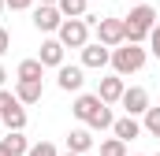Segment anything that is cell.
Wrapping results in <instances>:
<instances>
[{"label":"cell","instance_id":"6da1fadb","mask_svg":"<svg viewBox=\"0 0 160 156\" xmlns=\"http://www.w3.org/2000/svg\"><path fill=\"white\" fill-rule=\"evenodd\" d=\"M153 26H157V7H149L145 0L134 4L130 15L123 19V34H127V41H134V45L149 41V30H153Z\"/></svg>","mask_w":160,"mask_h":156},{"label":"cell","instance_id":"7a4b0ae2","mask_svg":"<svg viewBox=\"0 0 160 156\" xmlns=\"http://www.w3.org/2000/svg\"><path fill=\"white\" fill-rule=\"evenodd\" d=\"M145 60H149V48H142V45H134V41H123L112 48V67H116V75H138L142 67H145Z\"/></svg>","mask_w":160,"mask_h":156},{"label":"cell","instance_id":"3957f363","mask_svg":"<svg viewBox=\"0 0 160 156\" xmlns=\"http://www.w3.org/2000/svg\"><path fill=\"white\" fill-rule=\"evenodd\" d=\"M56 37L63 41V48H82V45L89 41V22H86V15H82V19H63L60 30H56Z\"/></svg>","mask_w":160,"mask_h":156},{"label":"cell","instance_id":"277c9868","mask_svg":"<svg viewBox=\"0 0 160 156\" xmlns=\"http://www.w3.org/2000/svg\"><path fill=\"white\" fill-rule=\"evenodd\" d=\"M93 34H97L101 45H108V48H116V45L127 41V34H123V19H97V22H93Z\"/></svg>","mask_w":160,"mask_h":156},{"label":"cell","instance_id":"5b68a950","mask_svg":"<svg viewBox=\"0 0 160 156\" xmlns=\"http://www.w3.org/2000/svg\"><path fill=\"white\" fill-rule=\"evenodd\" d=\"M119 104H123L127 115H145V112H149V89H145V85H130V89H123Z\"/></svg>","mask_w":160,"mask_h":156},{"label":"cell","instance_id":"8992f818","mask_svg":"<svg viewBox=\"0 0 160 156\" xmlns=\"http://www.w3.org/2000/svg\"><path fill=\"white\" fill-rule=\"evenodd\" d=\"M60 22H63V11H60L56 4H38V7H34V26H38L41 34H56Z\"/></svg>","mask_w":160,"mask_h":156},{"label":"cell","instance_id":"52a82bcc","mask_svg":"<svg viewBox=\"0 0 160 156\" xmlns=\"http://www.w3.org/2000/svg\"><path fill=\"white\" fill-rule=\"evenodd\" d=\"M108 63H112V48H108V45H101V41H86V45H82V67L101 71V67H108Z\"/></svg>","mask_w":160,"mask_h":156},{"label":"cell","instance_id":"ba28073f","mask_svg":"<svg viewBox=\"0 0 160 156\" xmlns=\"http://www.w3.org/2000/svg\"><path fill=\"white\" fill-rule=\"evenodd\" d=\"M82 82H86V67H67V63H60L56 67V85L63 89V93H82Z\"/></svg>","mask_w":160,"mask_h":156},{"label":"cell","instance_id":"9c48e42d","mask_svg":"<svg viewBox=\"0 0 160 156\" xmlns=\"http://www.w3.org/2000/svg\"><path fill=\"white\" fill-rule=\"evenodd\" d=\"M123 89H127V85H123V75H116V71H112L108 78H101V85H97V97H101L104 104H119Z\"/></svg>","mask_w":160,"mask_h":156},{"label":"cell","instance_id":"30bf717a","mask_svg":"<svg viewBox=\"0 0 160 156\" xmlns=\"http://www.w3.org/2000/svg\"><path fill=\"white\" fill-rule=\"evenodd\" d=\"M101 104H104V100H101L97 93H78V97H75V104H71V115L78 119V123H89V115H93Z\"/></svg>","mask_w":160,"mask_h":156},{"label":"cell","instance_id":"8fae6325","mask_svg":"<svg viewBox=\"0 0 160 156\" xmlns=\"http://www.w3.org/2000/svg\"><path fill=\"white\" fill-rule=\"evenodd\" d=\"M63 52H67V48H63V41H60V37H45V41H41L38 60L45 63V67H60V63H63Z\"/></svg>","mask_w":160,"mask_h":156},{"label":"cell","instance_id":"7c38bea8","mask_svg":"<svg viewBox=\"0 0 160 156\" xmlns=\"http://www.w3.org/2000/svg\"><path fill=\"white\" fill-rule=\"evenodd\" d=\"M41 93H45L41 78H19V82H15V97H19L22 104H38Z\"/></svg>","mask_w":160,"mask_h":156},{"label":"cell","instance_id":"4fadbf2b","mask_svg":"<svg viewBox=\"0 0 160 156\" xmlns=\"http://www.w3.org/2000/svg\"><path fill=\"white\" fill-rule=\"evenodd\" d=\"M67 149L86 156L89 149H93V130H89V126H75V130L67 134Z\"/></svg>","mask_w":160,"mask_h":156},{"label":"cell","instance_id":"5bb4252c","mask_svg":"<svg viewBox=\"0 0 160 156\" xmlns=\"http://www.w3.org/2000/svg\"><path fill=\"white\" fill-rule=\"evenodd\" d=\"M112 134L116 138H123V141H134L138 134H142V123H138V115H123L112 123Z\"/></svg>","mask_w":160,"mask_h":156},{"label":"cell","instance_id":"9a60e30c","mask_svg":"<svg viewBox=\"0 0 160 156\" xmlns=\"http://www.w3.org/2000/svg\"><path fill=\"white\" fill-rule=\"evenodd\" d=\"M0 119H4V126H8V130H26V104L19 100L15 108H8Z\"/></svg>","mask_w":160,"mask_h":156},{"label":"cell","instance_id":"2e32d148","mask_svg":"<svg viewBox=\"0 0 160 156\" xmlns=\"http://www.w3.org/2000/svg\"><path fill=\"white\" fill-rule=\"evenodd\" d=\"M112 123H116V115H112V104H101L93 115H89V130H112Z\"/></svg>","mask_w":160,"mask_h":156},{"label":"cell","instance_id":"e0dca14e","mask_svg":"<svg viewBox=\"0 0 160 156\" xmlns=\"http://www.w3.org/2000/svg\"><path fill=\"white\" fill-rule=\"evenodd\" d=\"M4 145H8V153H11V156H26V153H30V141H26L22 130H8Z\"/></svg>","mask_w":160,"mask_h":156},{"label":"cell","instance_id":"ac0fdd59","mask_svg":"<svg viewBox=\"0 0 160 156\" xmlns=\"http://www.w3.org/2000/svg\"><path fill=\"white\" fill-rule=\"evenodd\" d=\"M15 78H45V63H41L38 56H34V60H22V63L15 67Z\"/></svg>","mask_w":160,"mask_h":156},{"label":"cell","instance_id":"d6986e66","mask_svg":"<svg viewBox=\"0 0 160 156\" xmlns=\"http://www.w3.org/2000/svg\"><path fill=\"white\" fill-rule=\"evenodd\" d=\"M56 7L63 11V19H82V15H86V7H89V0H60Z\"/></svg>","mask_w":160,"mask_h":156},{"label":"cell","instance_id":"ffe728a7","mask_svg":"<svg viewBox=\"0 0 160 156\" xmlns=\"http://www.w3.org/2000/svg\"><path fill=\"white\" fill-rule=\"evenodd\" d=\"M101 156H130V153H127V141L123 138H104L101 141Z\"/></svg>","mask_w":160,"mask_h":156},{"label":"cell","instance_id":"44dd1931","mask_svg":"<svg viewBox=\"0 0 160 156\" xmlns=\"http://www.w3.org/2000/svg\"><path fill=\"white\" fill-rule=\"evenodd\" d=\"M142 126H145L153 138H160V108H153V104H149V112H145V123H142Z\"/></svg>","mask_w":160,"mask_h":156},{"label":"cell","instance_id":"7402d4cb","mask_svg":"<svg viewBox=\"0 0 160 156\" xmlns=\"http://www.w3.org/2000/svg\"><path fill=\"white\" fill-rule=\"evenodd\" d=\"M26 156H60V149H56L52 141H38V145H30Z\"/></svg>","mask_w":160,"mask_h":156},{"label":"cell","instance_id":"603a6c76","mask_svg":"<svg viewBox=\"0 0 160 156\" xmlns=\"http://www.w3.org/2000/svg\"><path fill=\"white\" fill-rule=\"evenodd\" d=\"M15 104H19V97H15V93H8V89H0V115H4L8 108H15Z\"/></svg>","mask_w":160,"mask_h":156},{"label":"cell","instance_id":"cb8c5ba5","mask_svg":"<svg viewBox=\"0 0 160 156\" xmlns=\"http://www.w3.org/2000/svg\"><path fill=\"white\" fill-rule=\"evenodd\" d=\"M149 52H153V56L160 60V22L153 26V30H149Z\"/></svg>","mask_w":160,"mask_h":156},{"label":"cell","instance_id":"d4e9b609","mask_svg":"<svg viewBox=\"0 0 160 156\" xmlns=\"http://www.w3.org/2000/svg\"><path fill=\"white\" fill-rule=\"evenodd\" d=\"M4 4H8V7H11V11H26V7H30V4H34V0H4Z\"/></svg>","mask_w":160,"mask_h":156},{"label":"cell","instance_id":"484cf974","mask_svg":"<svg viewBox=\"0 0 160 156\" xmlns=\"http://www.w3.org/2000/svg\"><path fill=\"white\" fill-rule=\"evenodd\" d=\"M8 48H11V34H8V30H0V56H4Z\"/></svg>","mask_w":160,"mask_h":156},{"label":"cell","instance_id":"4316f807","mask_svg":"<svg viewBox=\"0 0 160 156\" xmlns=\"http://www.w3.org/2000/svg\"><path fill=\"white\" fill-rule=\"evenodd\" d=\"M4 78H8V71H4V67H0V89H4Z\"/></svg>","mask_w":160,"mask_h":156},{"label":"cell","instance_id":"83f0119b","mask_svg":"<svg viewBox=\"0 0 160 156\" xmlns=\"http://www.w3.org/2000/svg\"><path fill=\"white\" fill-rule=\"evenodd\" d=\"M0 156H11V153H8V145H4V141H0Z\"/></svg>","mask_w":160,"mask_h":156},{"label":"cell","instance_id":"f1b7e54d","mask_svg":"<svg viewBox=\"0 0 160 156\" xmlns=\"http://www.w3.org/2000/svg\"><path fill=\"white\" fill-rule=\"evenodd\" d=\"M60 156H82V153H71V149H67V153H60Z\"/></svg>","mask_w":160,"mask_h":156},{"label":"cell","instance_id":"f546056e","mask_svg":"<svg viewBox=\"0 0 160 156\" xmlns=\"http://www.w3.org/2000/svg\"><path fill=\"white\" fill-rule=\"evenodd\" d=\"M41 4H60V0H41Z\"/></svg>","mask_w":160,"mask_h":156},{"label":"cell","instance_id":"4dcf8cb0","mask_svg":"<svg viewBox=\"0 0 160 156\" xmlns=\"http://www.w3.org/2000/svg\"><path fill=\"white\" fill-rule=\"evenodd\" d=\"M127 4H142V0H127Z\"/></svg>","mask_w":160,"mask_h":156},{"label":"cell","instance_id":"1f68e13d","mask_svg":"<svg viewBox=\"0 0 160 156\" xmlns=\"http://www.w3.org/2000/svg\"><path fill=\"white\" fill-rule=\"evenodd\" d=\"M4 7H8V4H4V0H0V11H4Z\"/></svg>","mask_w":160,"mask_h":156},{"label":"cell","instance_id":"d6a6232c","mask_svg":"<svg viewBox=\"0 0 160 156\" xmlns=\"http://www.w3.org/2000/svg\"><path fill=\"white\" fill-rule=\"evenodd\" d=\"M157 156H160V153H157Z\"/></svg>","mask_w":160,"mask_h":156}]
</instances>
